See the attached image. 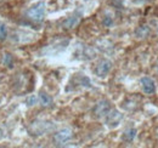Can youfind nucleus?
<instances>
[{
  "mask_svg": "<svg viewBox=\"0 0 158 148\" xmlns=\"http://www.w3.org/2000/svg\"><path fill=\"white\" fill-rule=\"evenodd\" d=\"M45 10H46V5L44 1H39L34 5H32L28 10H27V17L34 22H41L45 17Z\"/></svg>",
  "mask_w": 158,
  "mask_h": 148,
  "instance_id": "f257e3e1",
  "label": "nucleus"
},
{
  "mask_svg": "<svg viewBox=\"0 0 158 148\" xmlns=\"http://www.w3.org/2000/svg\"><path fill=\"white\" fill-rule=\"evenodd\" d=\"M122 120H123V114L118 109L114 108V109H111V111L108 112V114L106 115L105 123H106V125L110 129H116V128L119 126V124L122 123Z\"/></svg>",
  "mask_w": 158,
  "mask_h": 148,
  "instance_id": "f03ea898",
  "label": "nucleus"
},
{
  "mask_svg": "<svg viewBox=\"0 0 158 148\" xmlns=\"http://www.w3.org/2000/svg\"><path fill=\"white\" fill-rule=\"evenodd\" d=\"M110 111H111V102L108 100H100L93 108V114L95 118H103L108 114Z\"/></svg>",
  "mask_w": 158,
  "mask_h": 148,
  "instance_id": "7ed1b4c3",
  "label": "nucleus"
},
{
  "mask_svg": "<svg viewBox=\"0 0 158 148\" xmlns=\"http://www.w3.org/2000/svg\"><path fill=\"white\" fill-rule=\"evenodd\" d=\"M112 66L113 64H112V62L110 60L103 58V60H101L99 63L96 64V67H95V74L99 78H105V76H107L108 73L111 72Z\"/></svg>",
  "mask_w": 158,
  "mask_h": 148,
  "instance_id": "20e7f679",
  "label": "nucleus"
},
{
  "mask_svg": "<svg viewBox=\"0 0 158 148\" xmlns=\"http://www.w3.org/2000/svg\"><path fill=\"white\" fill-rule=\"evenodd\" d=\"M72 135H73V132L69 128L61 129L54 135V142L56 145H63V143L68 142L72 138Z\"/></svg>",
  "mask_w": 158,
  "mask_h": 148,
  "instance_id": "39448f33",
  "label": "nucleus"
},
{
  "mask_svg": "<svg viewBox=\"0 0 158 148\" xmlns=\"http://www.w3.org/2000/svg\"><path fill=\"white\" fill-rule=\"evenodd\" d=\"M51 128H52L51 124H48L45 121H35L31 126V132L32 135H43L44 132L49 131Z\"/></svg>",
  "mask_w": 158,
  "mask_h": 148,
  "instance_id": "423d86ee",
  "label": "nucleus"
},
{
  "mask_svg": "<svg viewBox=\"0 0 158 148\" xmlns=\"http://www.w3.org/2000/svg\"><path fill=\"white\" fill-rule=\"evenodd\" d=\"M141 88H142V91L146 95H152L156 92V84L148 76H143L141 79Z\"/></svg>",
  "mask_w": 158,
  "mask_h": 148,
  "instance_id": "0eeeda50",
  "label": "nucleus"
},
{
  "mask_svg": "<svg viewBox=\"0 0 158 148\" xmlns=\"http://www.w3.org/2000/svg\"><path fill=\"white\" fill-rule=\"evenodd\" d=\"M79 22H80V15H79V14H74V15L67 17V18L62 22V28L66 29V31L73 29L74 27L78 26Z\"/></svg>",
  "mask_w": 158,
  "mask_h": 148,
  "instance_id": "6e6552de",
  "label": "nucleus"
},
{
  "mask_svg": "<svg viewBox=\"0 0 158 148\" xmlns=\"http://www.w3.org/2000/svg\"><path fill=\"white\" fill-rule=\"evenodd\" d=\"M95 55H96L95 50L91 49L90 46H81V51H80L81 58H84V60H91V58L95 57Z\"/></svg>",
  "mask_w": 158,
  "mask_h": 148,
  "instance_id": "1a4fd4ad",
  "label": "nucleus"
},
{
  "mask_svg": "<svg viewBox=\"0 0 158 148\" xmlns=\"http://www.w3.org/2000/svg\"><path fill=\"white\" fill-rule=\"evenodd\" d=\"M39 102L43 107H51L52 106V97L46 92H40L39 93Z\"/></svg>",
  "mask_w": 158,
  "mask_h": 148,
  "instance_id": "9d476101",
  "label": "nucleus"
},
{
  "mask_svg": "<svg viewBox=\"0 0 158 148\" xmlns=\"http://www.w3.org/2000/svg\"><path fill=\"white\" fill-rule=\"evenodd\" d=\"M136 136V129L134 128H129L124 131L123 136H122V140H124L125 142H133V140L135 138Z\"/></svg>",
  "mask_w": 158,
  "mask_h": 148,
  "instance_id": "9b49d317",
  "label": "nucleus"
},
{
  "mask_svg": "<svg viewBox=\"0 0 158 148\" xmlns=\"http://www.w3.org/2000/svg\"><path fill=\"white\" fill-rule=\"evenodd\" d=\"M77 85L81 86V88H88L89 89V88H91V81H90V79L86 75L80 74L77 78Z\"/></svg>",
  "mask_w": 158,
  "mask_h": 148,
  "instance_id": "f8f14e48",
  "label": "nucleus"
},
{
  "mask_svg": "<svg viewBox=\"0 0 158 148\" xmlns=\"http://www.w3.org/2000/svg\"><path fill=\"white\" fill-rule=\"evenodd\" d=\"M150 34V28H148V26H146V24H142V26H140L136 28V31H135V35L138 38H145L147 37Z\"/></svg>",
  "mask_w": 158,
  "mask_h": 148,
  "instance_id": "ddd939ff",
  "label": "nucleus"
},
{
  "mask_svg": "<svg viewBox=\"0 0 158 148\" xmlns=\"http://www.w3.org/2000/svg\"><path fill=\"white\" fill-rule=\"evenodd\" d=\"M2 63L7 68H12L14 67V57H12V55L9 54V52L4 54V56H2Z\"/></svg>",
  "mask_w": 158,
  "mask_h": 148,
  "instance_id": "4468645a",
  "label": "nucleus"
},
{
  "mask_svg": "<svg viewBox=\"0 0 158 148\" xmlns=\"http://www.w3.org/2000/svg\"><path fill=\"white\" fill-rule=\"evenodd\" d=\"M7 38V27L4 22H0V41H4Z\"/></svg>",
  "mask_w": 158,
  "mask_h": 148,
  "instance_id": "2eb2a0df",
  "label": "nucleus"
},
{
  "mask_svg": "<svg viewBox=\"0 0 158 148\" xmlns=\"http://www.w3.org/2000/svg\"><path fill=\"white\" fill-rule=\"evenodd\" d=\"M38 101H39V98H38L35 95H29V96L26 98V105L29 106V107H32V106H35Z\"/></svg>",
  "mask_w": 158,
  "mask_h": 148,
  "instance_id": "dca6fc26",
  "label": "nucleus"
},
{
  "mask_svg": "<svg viewBox=\"0 0 158 148\" xmlns=\"http://www.w3.org/2000/svg\"><path fill=\"white\" fill-rule=\"evenodd\" d=\"M102 24L105 26V27H107V28H110V27H112V24H113V18L111 17V16H105L103 19H102Z\"/></svg>",
  "mask_w": 158,
  "mask_h": 148,
  "instance_id": "f3484780",
  "label": "nucleus"
},
{
  "mask_svg": "<svg viewBox=\"0 0 158 148\" xmlns=\"http://www.w3.org/2000/svg\"><path fill=\"white\" fill-rule=\"evenodd\" d=\"M112 5L117 9H120L124 5V0H112Z\"/></svg>",
  "mask_w": 158,
  "mask_h": 148,
  "instance_id": "a211bd4d",
  "label": "nucleus"
},
{
  "mask_svg": "<svg viewBox=\"0 0 158 148\" xmlns=\"http://www.w3.org/2000/svg\"><path fill=\"white\" fill-rule=\"evenodd\" d=\"M1 137H2V130L0 129V138H1Z\"/></svg>",
  "mask_w": 158,
  "mask_h": 148,
  "instance_id": "6ab92c4d",
  "label": "nucleus"
},
{
  "mask_svg": "<svg viewBox=\"0 0 158 148\" xmlns=\"http://www.w3.org/2000/svg\"><path fill=\"white\" fill-rule=\"evenodd\" d=\"M157 71H158V64H157Z\"/></svg>",
  "mask_w": 158,
  "mask_h": 148,
  "instance_id": "aec40b11",
  "label": "nucleus"
}]
</instances>
